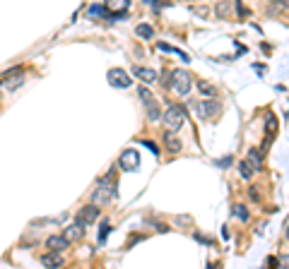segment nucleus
I'll use <instances>...</instances> for the list:
<instances>
[{"label": "nucleus", "instance_id": "obj_3", "mask_svg": "<svg viewBox=\"0 0 289 269\" xmlns=\"http://www.w3.org/2000/svg\"><path fill=\"white\" fill-rule=\"evenodd\" d=\"M140 99H143L144 108H147V118H149L152 123H157V120L161 118V108H159V104H157L154 94H152L147 87H140Z\"/></svg>", "mask_w": 289, "mask_h": 269}, {"label": "nucleus", "instance_id": "obj_1", "mask_svg": "<svg viewBox=\"0 0 289 269\" xmlns=\"http://www.w3.org/2000/svg\"><path fill=\"white\" fill-rule=\"evenodd\" d=\"M183 123H186V111H183V106L171 104V106L166 108V113H164V125L169 128V133H176V130L183 128Z\"/></svg>", "mask_w": 289, "mask_h": 269}, {"label": "nucleus", "instance_id": "obj_30", "mask_svg": "<svg viewBox=\"0 0 289 269\" xmlns=\"http://www.w3.org/2000/svg\"><path fill=\"white\" fill-rule=\"evenodd\" d=\"M217 164H219V166H229V164H231V159L226 156V159H222V161H217Z\"/></svg>", "mask_w": 289, "mask_h": 269}, {"label": "nucleus", "instance_id": "obj_17", "mask_svg": "<svg viewBox=\"0 0 289 269\" xmlns=\"http://www.w3.org/2000/svg\"><path fill=\"white\" fill-rule=\"evenodd\" d=\"M239 173H241V178H243V180H251L256 171H253V168H251V164L243 159V161H239Z\"/></svg>", "mask_w": 289, "mask_h": 269}, {"label": "nucleus", "instance_id": "obj_9", "mask_svg": "<svg viewBox=\"0 0 289 269\" xmlns=\"http://www.w3.org/2000/svg\"><path fill=\"white\" fill-rule=\"evenodd\" d=\"M41 265L46 269H61L65 265V255H61V253H46L41 257Z\"/></svg>", "mask_w": 289, "mask_h": 269}, {"label": "nucleus", "instance_id": "obj_5", "mask_svg": "<svg viewBox=\"0 0 289 269\" xmlns=\"http://www.w3.org/2000/svg\"><path fill=\"white\" fill-rule=\"evenodd\" d=\"M106 79H109V84L116 87V89H128V87L133 84L130 75H128L123 67H111V70L106 72Z\"/></svg>", "mask_w": 289, "mask_h": 269}, {"label": "nucleus", "instance_id": "obj_7", "mask_svg": "<svg viewBox=\"0 0 289 269\" xmlns=\"http://www.w3.org/2000/svg\"><path fill=\"white\" fill-rule=\"evenodd\" d=\"M138 166H140L138 151H135V149H126V151L121 154V168H123V171H135Z\"/></svg>", "mask_w": 289, "mask_h": 269}, {"label": "nucleus", "instance_id": "obj_27", "mask_svg": "<svg viewBox=\"0 0 289 269\" xmlns=\"http://www.w3.org/2000/svg\"><path fill=\"white\" fill-rule=\"evenodd\" d=\"M217 15H229V5H217Z\"/></svg>", "mask_w": 289, "mask_h": 269}, {"label": "nucleus", "instance_id": "obj_21", "mask_svg": "<svg viewBox=\"0 0 289 269\" xmlns=\"http://www.w3.org/2000/svg\"><path fill=\"white\" fill-rule=\"evenodd\" d=\"M109 231H111V226H109V221H101V226H99V243H104V240H106V236H109Z\"/></svg>", "mask_w": 289, "mask_h": 269}, {"label": "nucleus", "instance_id": "obj_24", "mask_svg": "<svg viewBox=\"0 0 289 269\" xmlns=\"http://www.w3.org/2000/svg\"><path fill=\"white\" fill-rule=\"evenodd\" d=\"M149 224H152V226H154L159 233H166V231H169V226H166V224H161V221H154V219H149Z\"/></svg>", "mask_w": 289, "mask_h": 269}, {"label": "nucleus", "instance_id": "obj_29", "mask_svg": "<svg viewBox=\"0 0 289 269\" xmlns=\"http://www.w3.org/2000/svg\"><path fill=\"white\" fill-rule=\"evenodd\" d=\"M268 267H270V269H277V260H275V257H270V260H268Z\"/></svg>", "mask_w": 289, "mask_h": 269}, {"label": "nucleus", "instance_id": "obj_2", "mask_svg": "<svg viewBox=\"0 0 289 269\" xmlns=\"http://www.w3.org/2000/svg\"><path fill=\"white\" fill-rule=\"evenodd\" d=\"M193 77L188 75V72H183V70H174L171 75H169V84H171V89H176L181 96H186L188 91H191V82Z\"/></svg>", "mask_w": 289, "mask_h": 269}, {"label": "nucleus", "instance_id": "obj_31", "mask_svg": "<svg viewBox=\"0 0 289 269\" xmlns=\"http://www.w3.org/2000/svg\"><path fill=\"white\" fill-rule=\"evenodd\" d=\"M285 236H289V219H287V224H285Z\"/></svg>", "mask_w": 289, "mask_h": 269}, {"label": "nucleus", "instance_id": "obj_16", "mask_svg": "<svg viewBox=\"0 0 289 269\" xmlns=\"http://www.w3.org/2000/svg\"><path fill=\"white\" fill-rule=\"evenodd\" d=\"M265 133H268V142L273 139V134L277 133V118L275 116H265Z\"/></svg>", "mask_w": 289, "mask_h": 269}, {"label": "nucleus", "instance_id": "obj_8", "mask_svg": "<svg viewBox=\"0 0 289 269\" xmlns=\"http://www.w3.org/2000/svg\"><path fill=\"white\" fill-rule=\"evenodd\" d=\"M46 248H48L51 253H63V250H68V248H70V240H68L65 236H48Z\"/></svg>", "mask_w": 289, "mask_h": 269}, {"label": "nucleus", "instance_id": "obj_10", "mask_svg": "<svg viewBox=\"0 0 289 269\" xmlns=\"http://www.w3.org/2000/svg\"><path fill=\"white\" fill-rule=\"evenodd\" d=\"M133 72H135V77H138V79H143L144 84H152V82H157V72H154L152 67L135 65V67H133Z\"/></svg>", "mask_w": 289, "mask_h": 269}, {"label": "nucleus", "instance_id": "obj_11", "mask_svg": "<svg viewBox=\"0 0 289 269\" xmlns=\"http://www.w3.org/2000/svg\"><path fill=\"white\" fill-rule=\"evenodd\" d=\"M63 236H65L70 243L72 240H80V238L84 236V226H82V224H72V226H68V228L63 231Z\"/></svg>", "mask_w": 289, "mask_h": 269}, {"label": "nucleus", "instance_id": "obj_18", "mask_svg": "<svg viewBox=\"0 0 289 269\" xmlns=\"http://www.w3.org/2000/svg\"><path fill=\"white\" fill-rule=\"evenodd\" d=\"M159 51H164V53H176L178 58H183V63H188V60H191V58H188L183 51H178V48H174V46H169V44H164V41L159 44Z\"/></svg>", "mask_w": 289, "mask_h": 269}, {"label": "nucleus", "instance_id": "obj_23", "mask_svg": "<svg viewBox=\"0 0 289 269\" xmlns=\"http://www.w3.org/2000/svg\"><path fill=\"white\" fill-rule=\"evenodd\" d=\"M277 269H289V253L280 255V260H277Z\"/></svg>", "mask_w": 289, "mask_h": 269}, {"label": "nucleus", "instance_id": "obj_22", "mask_svg": "<svg viewBox=\"0 0 289 269\" xmlns=\"http://www.w3.org/2000/svg\"><path fill=\"white\" fill-rule=\"evenodd\" d=\"M140 144H144V147H147V149H149L154 156H159V147H157L154 142H149V139H140Z\"/></svg>", "mask_w": 289, "mask_h": 269}, {"label": "nucleus", "instance_id": "obj_14", "mask_svg": "<svg viewBox=\"0 0 289 269\" xmlns=\"http://www.w3.org/2000/svg\"><path fill=\"white\" fill-rule=\"evenodd\" d=\"M246 161L251 164V168H253V171H260V166H263V156H260V151H258L256 147L248 151V159H246Z\"/></svg>", "mask_w": 289, "mask_h": 269}, {"label": "nucleus", "instance_id": "obj_6", "mask_svg": "<svg viewBox=\"0 0 289 269\" xmlns=\"http://www.w3.org/2000/svg\"><path fill=\"white\" fill-rule=\"evenodd\" d=\"M94 221H99V207H94V204H87V207H82V209L77 211V219H75V224L89 226V224H94Z\"/></svg>", "mask_w": 289, "mask_h": 269}, {"label": "nucleus", "instance_id": "obj_19", "mask_svg": "<svg viewBox=\"0 0 289 269\" xmlns=\"http://www.w3.org/2000/svg\"><path fill=\"white\" fill-rule=\"evenodd\" d=\"M135 31H138V36H143V39H152V36H154V29H152L149 24H138Z\"/></svg>", "mask_w": 289, "mask_h": 269}, {"label": "nucleus", "instance_id": "obj_28", "mask_svg": "<svg viewBox=\"0 0 289 269\" xmlns=\"http://www.w3.org/2000/svg\"><path fill=\"white\" fill-rule=\"evenodd\" d=\"M176 224H191V216H176Z\"/></svg>", "mask_w": 289, "mask_h": 269}, {"label": "nucleus", "instance_id": "obj_20", "mask_svg": "<svg viewBox=\"0 0 289 269\" xmlns=\"http://www.w3.org/2000/svg\"><path fill=\"white\" fill-rule=\"evenodd\" d=\"M198 87H200V91H203V94H208L210 99H215V96H217V89L212 87V84H208V82H200Z\"/></svg>", "mask_w": 289, "mask_h": 269}, {"label": "nucleus", "instance_id": "obj_25", "mask_svg": "<svg viewBox=\"0 0 289 269\" xmlns=\"http://www.w3.org/2000/svg\"><path fill=\"white\" fill-rule=\"evenodd\" d=\"M101 12L106 15V7H104V5H94V7H89V15H101Z\"/></svg>", "mask_w": 289, "mask_h": 269}, {"label": "nucleus", "instance_id": "obj_13", "mask_svg": "<svg viewBox=\"0 0 289 269\" xmlns=\"http://www.w3.org/2000/svg\"><path fill=\"white\" fill-rule=\"evenodd\" d=\"M164 147H166L169 151H174V154H176V151H181V139H178L174 133H166V134H164Z\"/></svg>", "mask_w": 289, "mask_h": 269}, {"label": "nucleus", "instance_id": "obj_12", "mask_svg": "<svg viewBox=\"0 0 289 269\" xmlns=\"http://www.w3.org/2000/svg\"><path fill=\"white\" fill-rule=\"evenodd\" d=\"M24 84V75H17V77H10V79H2L0 82V87L5 89V91H15L17 87H22Z\"/></svg>", "mask_w": 289, "mask_h": 269}, {"label": "nucleus", "instance_id": "obj_4", "mask_svg": "<svg viewBox=\"0 0 289 269\" xmlns=\"http://www.w3.org/2000/svg\"><path fill=\"white\" fill-rule=\"evenodd\" d=\"M193 106H195L198 116H200V118H208V120H212V118H217V116L222 113V104H219L217 99H205V101H198V104H193Z\"/></svg>", "mask_w": 289, "mask_h": 269}, {"label": "nucleus", "instance_id": "obj_26", "mask_svg": "<svg viewBox=\"0 0 289 269\" xmlns=\"http://www.w3.org/2000/svg\"><path fill=\"white\" fill-rule=\"evenodd\" d=\"M248 195H251V200H253V202H260V195H258V188H256V185H251Z\"/></svg>", "mask_w": 289, "mask_h": 269}, {"label": "nucleus", "instance_id": "obj_15", "mask_svg": "<svg viewBox=\"0 0 289 269\" xmlns=\"http://www.w3.org/2000/svg\"><path fill=\"white\" fill-rule=\"evenodd\" d=\"M231 214H234V219H239V221H248V219H251L246 204H234V207H231Z\"/></svg>", "mask_w": 289, "mask_h": 269}]
</instances>
